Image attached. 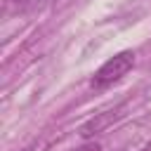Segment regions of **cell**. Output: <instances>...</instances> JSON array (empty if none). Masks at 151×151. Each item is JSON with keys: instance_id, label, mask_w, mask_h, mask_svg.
Segmentation results:
<instances>
[{"instance_id": "obj_1", "label": "cell", "mask_w": 151, "mask_h": 151, "mask_svg": "<svg viewBox=\"0 0 151 151\" xmlns=\"http://www.w3.org/2000/svg\"><path fill=\"white\" fill-rule=\"evenodd\" d=\"M134 66V52L130 50H123L118 52L116 57H111L109 61H104L99 66V71L94 73V78L90 80V85L94 90H101V87H109L113 83H118L123 76H127V71Z\"/></svg>"}, {"instance_id": "obj_2", "label": "cell", "mask_w": 151, "mask_h": 151, "mask_svg": "<svg viewBox=\"0 0 151 151\" xmlns=\"http://www.w3.org/2000/svg\"><path fill=\"white\" fill-rule=\"evenodd\" d=\"M123 109H125V104H118V106H113V109H109V111L97 113L94 118H90L87 123H83V127H80V137H83V139H92L94 134L104 132L109 125H113V123L123 116Z\"/></svg>"}, {"instance_id": "obj_3", "label": "cell", "mask_w": 151, "mask_h": 151, "mask_svg": "<svg viewBox=\"0 0 151 151\" xmlns=\"http://www.w3.org/2000/svg\"><path fill=\"white\" fill-rule=\"evenodd\" d=\"M38 0H7V5L9 7H17V9H28V7H33Z\"/></svg>"}, {"instance_id": "obj_4", "label": "cell", "mask_w": 151, "mask_h": 151, "mask_svg": "<svg viewBox=\"0 0 151 151\" xmlns=\"http://www.w3.org/2000/svg\"><path fill=\"white\" fill-rule=\"evenodd\" d=\"M78 151H99V146H97V144H87V146H83V149H78Z\"/></svg>"}, {"instance_id": "obj_5", "label": "cell", "mask_w": 151, "mask_h": 151, "mask_svg": "<svg viewBox=\"0 0 151 151\" xmlns=\"http://www.w3.org/2000/svg\"><path fill=\"white\" fill-rule=\"evenodd\" d=\"M142 151H151V142H149V144H146V146H144Z\"/></svg>"}, {"instance_id": "obj_6", "label": "cell", "mask_w": 151, "mask_h": 151, "mask_svg": "<svg viewBox=\"0 0 151 151\" xmlns=\"http://www.w3.org/2000/svg\"><path fill=\"white\" fill-rule=\"evenodd\" d=\"M21 151H31V149H21Z\"/></svg>"}]
</instances>
